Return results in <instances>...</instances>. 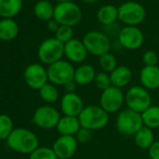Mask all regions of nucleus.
<instances>
[{"label":"nucleus","mask_w":159,"mask_h":159,"mask_svg":"<svg viewBox=\"0 0 159 159\" xmlns=\"http://www.w3.org/2000/svg\"><path fill=\"white\" fill-rule=\"evenodd\" d=\"M97 19L104 26L114 25L118 20V8L111 4L100 7L97 12Z\"/></svg>","instance_id":"obj_21"},{"label":"nucleus","mask_w":159,"mask_h":159,"mask_svg":"<svg viewBox=\"0 0 159 159\" xmlns=\"http://www.w3.org/2000/svg\"><path fill=\"white\" fill-rule=\"evenodd\" d=\"M13 129L11 118L7 114H0V139H7Z\"/></svg>","instance_id":"obj_29"},{"label":"nucleus","mask_w":159,"mask_h":159,"mask_svg":"<svg viewBox=\"0 0 159 159\" xmlns=\"http://www.w3.org/2000/svg\"><path fill=\"white\" fill-rule=\"evenodd\" d=\"M55 1L58 3H62V2H70V1H73V0H55Z\"/></svg>","instance_id":"obj_39"},{"label":"nucleus","mask_w":159,"mask_h":159,"mask_svg":"<svg viewBox=\"0 0 159 159\" xmlns=\"http://www.w3.org/2000/svg\"><path fill=\"white\" fill-rule=\"evenodd\" d=\"M110 114L98 105H88L78 116L82 127L91 131L104 128L110 120Z\"/></svg>","instance_id":"obj_2"},{"label":"nucleus","mask_w":159,"mask_h":159,"mask_svg":"<svg viewBox=\"0 0 159 159\" xmlns=\"http://www.w3.org/2000/svg\"><path fill=\"white\" fill-rule=\"evenodd\" d=\"M83 42L88 53L98 57L109 52L111 46L109 36H107L106 33L98 30L87 32L83 38Z\"/></svg>","instance_id":"obj_7"},{"label":"nucleus","mask_w":159,"mask_h":159,"mask_svg":"<svg viewBox=\"0 0 159 159\" xmlns=\"http://www.w3.org/2000/svg\"><path fill=\"white\" fill-rule=\"evenodd\" d=\"M47 26H48V29L50 30V31H52V32H56V30L59 28V26H60V25H59V23L56 21V20H54V19H52V20H50L49 22H47Z\"/></svg>","instance_id":"obj_37"},{"label":"nucleus","mask_w":159,"mask_h":159,"mask_svg":"<svg viewBox=\"0 0 159 159\" xmlns=\"http://www.w3.org/2000/svg\"><path fill=\"white\" fill-rule=\"evenodd\" d=\"M96 75L97 72L93 66L89 64H82L75 68L74 82L77 85L85 86L94 83Z\"/></svg>","instance_id":"obj_19"},{"label":"nucleus","mask_w":159,"mask_h":159,"mask_svg":"<svg viewBox=\"0 0 159 159\" xmlns=\"http://www.w3.org/2000/svg\"><path fill=\"white\" fill-rule=\"evenodd\" d=\"M24 77L25 84L35 90H39L49 82L47 68L38 63L29 65L25 70Z\"/></svg>","instance_id":"obj_13"},{"label":"nucleus","mask_w":159,"mask_h":159,"mask_svg":"<svg viewBox=\"0 0 159 159\" xmlns=\"http://www.w3.org/2000/svg\"><path fill=\"white\" fill-rule=\"evenodd\" d=\"M23 0H0V16L12 19L22 10Z\"/></svg>","instance_id":"obj_22"},{"label":"nucleus","mask_w":159,"mask_h":159,"mask_svg":"<svg viewBox=\"0 0 159 159\" xmlns=\"http://www.w3.org/2000/svg\"><path fill=\"white\" fill-rule=\"evenodd\" d=\"M77 84L74 81L67 83L66 84L64 85V89L66 91V93H76V89H77Z\"/></svg>","instance_id":"obj_36"},{"label":"nucleus","mask_w":159,"mask_h":159,"mask_svg":"<svg viewBox=\"0 0 159 159\" xmlns=\"http://www.w3.org/2000/svg\"><path fill=\"white\" fill-rule=\"evenodd\" d=\"M125 103L127 109L142 113L152 105V98L147 89L141 85H135L125 94Z\"/></svg>","instance_id":"obj_8"},{"label":"nucleus","mask_w":159,"mask_h":159,"mask_svg":"<svg viewBox=\"0 0 159 159\" xmlns=\"http://www.w3.org/2000/svg\"><path fill=\"white\" fill-rule=\"evenodd\" d=\"M158 1H159V0H158Z\"/></svg>","instance_id":"obj_42"},{"label":"nucleus","mask_w":159,"mask_h":159,"mask_svg":"<svg viewBox=\"0 0 159 159\" xmlns=\"http://www.w3.org/2000/svg\"><path fill=\"white\" fill-rule=\"evenodd\" d=\"M139 83L147 90L159 88V66H143L139 72Z\"/></svg>","instance_id":"obj_17"},{"label":"nucleus","mask_w":159,"mask_h":159,"mask_svg":"<svg viewBox=\"0 0 159 159\" xmlns=\"http://www.w3.org/2000/svg\"><path fill=\"white\" fill-rule=\"evenodd\" d=\"M60 106L64 115L75 117H78L85 107L82 97L77 93H66L61 98Z\"/></svg>","instance_id":"obj_16"},{"label":"nucleus","mask_w":159,"mask_h":159,"mask_svg":"<svg viewBox=\"0 0 159 159\" xmlns=\"http://www.w3.org/2000/svg\"><path fill=\"white\" fill-rule=\"evenodd\" d=\"M94 84H95L96 87L101 91H104V90L108 89L109 87L112 86L110 74L106 73L104 71L97 73L95 80H94Z\"/></svg>","instance_id":"obj_31"},{"label":"nucleus","mask_w":159,"mask_h":159,"mask_svg":"<svg viewBox=\"0 0 159 159\" xmlns=\"http://www.w3.org/2000/svg\"><path fill=\"white\" fill-rule=\"evenodd\" d=\"M78 143H87L92 138V131L84 127H81L75 135Z\"/></svg>","instance_id":"obj_34"},{"label":"nucleus","mask_w":159,"mask_h":159,"mask_svg":"<svg viewBox=\"0 0 159 159\" xmlns=\"http://www.w3.org/2000/svg\"><path fill=\"white\" fill-rule=\"evenodd\" d=\"M53 13L54 6L48 0H39L35 4L34 14L39 20L49 22L53 19Z\"/></svg>","instance_id":"obj_25"},{"label":"nucleus","mask_w":159,"mask_h":159,"mask_svg":"<svg viewBox=\"0 0 159 159\" xmlns=\"http://www.w3.org/2000/svg\"><path fill=\"white\" fill-rule=\"evenodd\" d=\"M149 159H151V158H149Z\"/></svg>","instance_id":"obj_41"},{"label":"nucleus","mask_w":159,"mask_h":159,"mask_svg":"<svg viewBox=\"0 0 159 159\" xmlns=\"http://www.w3.org/2000/svg\"><path fill=\"white\" fill-rule=\"evenodd\" d=\"M29 159H58L52 148L50 147H38L32 153Z\"/></svg>","instance_id":"obj_30"},{"label":"nucleus","mask_w":159,"mask_h":159,"mask_svg":"<svg viewBox=\"0 0 159 159\" xmlns=\"http://www.w3.org/2000/svg\"><path fill=\"white\" fill-rule=\"evenodd\" d=\"M54 34H55L54 38L60 42H62L63 44H66V42H68L73 39V29L70 26L60 25Z\"/></svg>","instance_id":"obj_32"},{"label":"nucleus","mask_w":159,"mask_h":159,"mask_svg":"<svg viewBox=\"0 0 159 159\" xmlns=\"http://www.w3.org/2000/svg\"><path fill=\"white\" fill-rule=\"evenodd\" d=\"M119 44L126 50L135 51L139 49L144 42L143 32L138 26H127L125 25L118 34Z\"/></svg>","instance_id":"obj_11"},{"label":"nucleus","mask_w":159,"mask_h":159,"mask_svg":"<svg viewBox=\"0 0 159 159\" xmlns=\"http://www.w3.org/2000/svg\"><path fill=\"white\" fill-rule=\"evenodd\" d=\"M116 128L125 136H134L142 126L141 113L129 109L121 111L116 117Z\"/></svg>","instance_id":"obj_6"},{"label":"nucleus","mask_w":159,"mask_h":159,"mask_svg":"<svg viewBox=\"0 0 159 159\" xmlns=\"http://www.w3.org/2000/svg\"><path fill=\"white\" fill-rule=\"evenodd\" d=\"M134 140L136 145L142 150H148L152 144L155 141L154 140V134L152 129L142 126L135 135H134Z\"/></svg>","instance_id":"obj_24"},{"label":"nucleus","mask_w":159,"mask_h":159,"mask_svg":"<svg viewBox=\"0 0 159 159\" xmlns=\"http://www.w3.org/2000/svg\"><path fill=\"white\" fill-rule=\"evenodd\" d=\"M82 1L83 2H84V3H95L96 1H97V0H82Z\"/></svg>","instance_id":"obj_38"},{"label":"nucleus","mask_w":159,"mask_h":159,"mask_svg":"<svg viewBox=\"0 0 159 159\" xmlns=\"http://www.w3.org/2000/svg\"><path fill=\"white\" fill-rule=\"evenodd\" d=\"M60 112L52 106L44 105L36 110L33 115V123L43 129L56 127L60 120Z\"/></svg>","instance_id":"obj_12"},{"label":"nucleus","mask_w":159,"mask_h":159,"mask_svg":"<svg viewBox=\"0 0 159 159\" xmlns=\"http://www.w3.org/2000/svg\"><path fill=\"white\" fill-rule=\"evenodd\" d=\"M158 54L152 50L146 51L142 55V63L144 64V66H157L158 64Z\"/></svg>","instance_id":"obj_33"},{"label":"nucleus","mask_w":159,"mask_h":159,"mask_svg":"<svg viewBox=\"0 0 159 159\" xmlns=\"http://www.w3.org/2000/svg\"><path fill=\"white\" fill-rule=\"evenodd\" d=\"M49 82L54 85H65L69 82L74 81L75 67L67 60H59L47 68Z\"/></svg>","instance_id":"obj_4"},{"label":"nucleus","mask_w":159,"mask_h":159,"mask_svg":"<svg viewBox=\"0 0 159 159\" xmlns=\"http://www.w3.org/2000/svg\"><path fill=\"white\" fill-rule=\"evenodd\" d=\"M99 58V66L102 69V71L106 73H111L118 66H117V60L116 57L111 53L110 52L101 55Z\"/></svg>","instance_id":"obj_28"},{"label":"nucleus","mask_w":159,"mask_h":159,"mask_svg":"<svg viewBox=\"0 0 159 159\" xmlns=\"http://www.w3.org/2000/svg\"><path fill=\"white\" fill-rule=\"evenodd\" d=\"M111 85L122 89L125 87L132 80V70L126 66H118L111 73H110Z\"/></svg>","instance_id":"obj_20"},{"label":"nucleus","mask_w":159,"mask_h":159,"mask_svg":"<svg viewBox=\"0 0 159 159\" xmlns=\"http://www.w3.org/2000/svg\"><path fill=\"white\" fill-rule=\"evenodd\" d=\"M19 33L18 24L12 19L0 20V39L11 41L14 39Z\"/></svg>","instance_id":"obj_23"},{"label":"nucleus","mask_w":159,"mask_h":159,"mask_svg":"<svg viewBox=\"0 0 159 159\" xmlns=\"http://www.w3.org/2000/svg\"><path fill=\"white\" fill-rule=\"evenodd\" d=\"M82 127L81 123L78 117L75 116H67L64 115L60 118L57 125L56 130L60 134V136H74Z\"/></svg>","instance_id":"obj_18"},{"label":"nucleus","mask_w":159,"mask_h":159,"mask_svg":"<svg viewBox=\"0 0 159 159\" xmlns=\"http://www.w3.org/2000/svg\"><path fill=\"white\" fill-rule=\"evenodd\" d=\"M64 55L72 64H81L86 59L88 52L83 40L72 39L64 44Z\"/></svg>","instance_id":"obj_15"},{"label":"nucleus","mask_w":159,"mask_h":159,"mask_svg":"<svg viewBox=\"0 0 159 159\" xmlns=\"http://www.w3.org/2000/svg\"><path fill=\"white\" fill-rule=\"evenodd\" d=\"M27 1H32V0H27Z\"/></svg>","instance_id":"obj_40"},{"label":"nucleus","mask_w":159,"mask_h":159,"mask_svg":"<svg viewBox=\"0 0 159 159\" xmlns=\"http://www.w3.org/2000/svg\"><path fill=\"white\" fill-rule=\"evenodd\" d=\"M8 146L21 153H32L39 147L37 135L26 128H15L7 139Z\"/></svg>","instance_id":"obj_1"},{"label":"nucleus","mask_w":159,"mask_h":159,"mask_svg":"<svg viewBox=\"0 0 159 159\" xmlns=\"http://www.w3.org/2000/svg\"><path fill=\"white\" fill-rule=\"evenodd\" d=\"M149 157L151 159H159V140H155L148 149Z\"/></svg>","instance_id":"obj_35"},{"label":"nucleus","mask_w":159,"mask_h":159,"mask_svg":"<svg viewBox=\"0 0 159 159\" xmlns=\"http://www.w3.org/2000/svg\"><path fill=\"white\" fill-rule=\"evenodd\" d=\"M82 10L75 2H62L54 6L53 19L56 20L60 25H66L73 27L82 20Z\"/></svg>","instance_id":"obj_3"},{"label":"nucleus","mask_w":159,"mask_h":159,"mask_svg":"<svg viewBox=\"0 0 159 159\" xmlns=\"http://www.w3.org/2000/svg\"><path fill=\"white\" fill-rule=\"evenodd\" d=\"M38 56L43 64L50 66L64 56V44L55 38L46 39L39 47Z\"/></svg>","instance_id":"obj_9"},{"label":"nucleus","mask_w":159,"mask_h":159,"mask_svg":"<svg viewBox=\"0 0 159 159\" xmlns=\"http://www.w3.org/2000/svg\"><path fill=\"white\" fill-rule=\"evenodd\" d=\"M39 97L41 98V99L48 104L54 103L59 98V93H58L56 86L51 83L50 84L48 83L44 86H42L39 90Z\"/></svg>","instance_id":"obj_27"},{"label":"nucleus","mask_w":159,"mask_h":159,"mask_svg":"<svg viewBox=\"0 0 159 159\" xmlns=\"http://www.w3.org/2000/svg\"><path fill=\"white\" fill-rule=\"evenodd\" d=\"M146 17L144 7L136 1H126L118 7V20L127 26H138Z\"/></svg>","instance_id":"obj_5"},{"label":"nucleus","mask_w":159,"mask_h":159,"mask_svg":"<svg viewBox=\"0 0 159 159\" xmlns=\"http://www.w3.org/2000/svg\"><path fill=\"white\" fill-rule=\"evenodd\" d=\"M143 125L151 129L159 128V106L151 105L141 113Z\"/></svg>","instance_id":"obj_26"},{"label":"nucleus","mask_w":159,"mask_h":159,"mask_svg":"<svg viewBox=\"0 0 159 159\" xmlns=\"http://www.w3.org/2000/svg\"><path fill=\"white\" fill-rule=\"evenodd\" d=\"M52 148L58 159H69L76 153L78 141L74 136H60Z\"/></svg>","instance_id":"obj_14"},{"label":"nucleus","mask_w":159,"mask_h":159,"mask_svg":"<svg viewBox=\"0 0 159 159\" xmlns=\"http://www.w3.org/2000/svg\"><path fill=\"white\" fill-rule=\"evenodd\" d=\"M125 103V94L122 89L115 86H111L102 91L99 98V106L110 113L118 112Z\"/></svg>","instance_id":"obj_10"}]
</instances>
